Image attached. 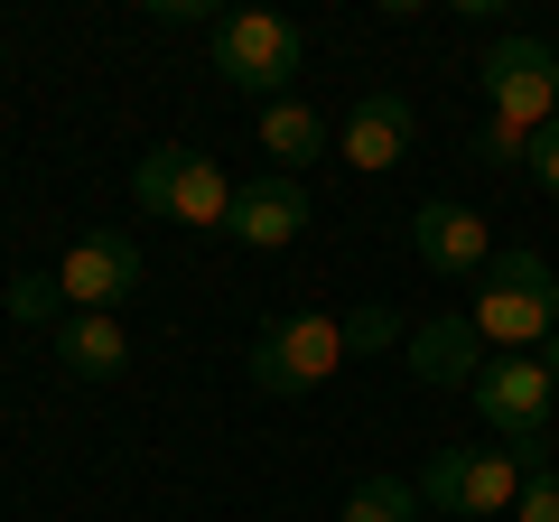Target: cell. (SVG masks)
<instances>
[{
	"mask_svg": "<svg viewBox=\"0 0 559 522\" xmlns=\"http://www.w3.org/2000/svg\"><path fill=\"white\" fill-rule=\"evenodd\" d=\"M532 466L513 448H439L429 476H419V503H439V513H513Z\"/></svg>",
	"mask_w": 559,
	"mask_h": 522,
	"instance_id": "obj_7",
	"label": "cell"
},
{
	"mask_svg": "<svg viewBox=\"0 0 559 522\" xmlns=\"http://www.w3.org/2000/svg\"><path fill=\"white\" fill-rule=\"evenodd\" d=\"M392 345H411V336H401V318H392L382 299L345 308V355H392Z\"/></svg>",
	"mask_w": 559,
	"mask_h": 522,
	"instance_id": "obj_17",
	"label": "cell"
},
{
	"mask_svg": "<svg viewBox=\"0 0 559 522\" xmlns=\"http://www.w3.org/2000/svg\"><path fill=\"white\" fill-rule=\"evenodd\" d=\"M215 75L234 84V94L289 103V84L308 75V28L280 20V10H224L215 20Z\"/></svg>",
	"mask_w": 559,
	"mask_h": 522,
	"instance_id": "obj_1",
	"label": "cell"
},
{
	"mask_svg": "<svg viewBox=\"0 0 559 522\" xmlns=\"http://www.w3.org/2000/svg\"><path fill=\"white\" fill-rule=\"evenodd\" d=\"M57 289H66V308H84V318H112V308L140 289V242L131 234H84L75 252L57 261Z\"/></svg>",
	"mask_w": 559,
	"mask_h": 522,
	"instance_id": "obj_8",
	"label": "cell"
},
{
	"mask_svg": "<svg viewBox=\"0 0 559 522\" xmlns=\"http://www.w3.org/2000/svg\"><path fill=\"white\" fill-rule=\"evenodd\" d=\"M57 364L75 382H112L121 364H131V336H121V318H84V308H75V318L57 327Z\"/></svg>",
	"mask_w": 559,
	"mask_h": 522,
	"instance_id": "obj_14",
	"label": "cell"
},
{
	"mask_svg": "<svg viewBox=\"0 0 559 522\" xmlns=\"http://www.w3.org/2000/svg\"><path fill=\"white\" fill-rule=\"evenodd\" d=\"M532 178H540V187H550V197H559V121H550V131H540V141H532Z\"/></svg>",
	"mask_w": 559,
	"mask_h": 522,
	"instance_id": "obj_20",
	"label": "cell"
},
{
	"mask_svg": "<svg viewBox=\"0 0 559 522\" xmlns=\"http://www.w3.org/2000/svg\"><path fill=\"white\" fill-rule=\"evenodd\" d=\"M131 197L150 205V215L187 224V234H234V178H224L205 150H150V159L131 168Z\"/></svg>",
	"mask_w": 559,
	"mask_h": 522,
	"instance_id": "obj_3",
	"label": "cell"
},
{
	"mask_svg": "<svg viewBox=\"0 0 559 522\" xmlns=\"http://www.w3.org/2000/svg\"><path fill=\"white\" fill-rule=\"evenodd\" d=\"M411 131H419L411 103L382 84V94H364L355 112L336 121V159H345V168H364V178H373V168H401V159H411Z\"/></svg>",
	"mask_w": 559,
	"mask_h": 522,
	"instance_id": "obj_10",
	"label": "cell"
},
{
	"mask_svg": "<svg viewBox=\"0 0 559 522\" xmlns=\"http://www.w3.org/2000/svg\"><path fill=\"white\" fill-rule=\"evenodd\" d=\"M10 318H20V327H47V336H57V327L75 318V308H66V289H57V271H20V281H10Z\"/></svg>",
	"mask_w": 559,
	"mask_h": 522,
	"instance_id": "obj_16",
	"label": "cell"
},
{
	"mask_svg": "<svg viewBox=\"0 0 559 522\" xmlns=\"http://www.w3.org/2000/svg\"><path fill=\"white\" fill-rule=\"evenodd\" d=\"M411 373L419 382H439V392H476V373H485V336H476V318H429V327H411Z\"/></svg>",
	"mask_w": 559,
	"mask_h": 522,
	"instance_id": "obj_11",
	"label": "cell"
},
{
	"mask_svg": "<svg viewBox=\"0 0 559 522\" xmlns=\"http://www.w3.org/2000/svg\"><path fill=\"white\" fill-rule=\"evenodd\" d=\"M411 252L439 271V281H485L495 271V242H485V215H466V205H448V197H429L411 215Z\"/></svg>",
	"mask_w": 559,
	"mask_h": 522,
	"instance_id": "obj_9",
	"label": "cell"
},
{
	"mask_svg": "<svg viewBox=\"0 0 559 522\" xmlns=\"http://www.w3.org/2000/svg\"><path fill=\"white\" fill-rule=\"evenodd\" d=\"M476 159H485V168H532V131H513V121H495V112H485Z\"/></svg>",
	"mask_w": 559,
	"mask_h": 522,
	"instance_id": "obj_18",
	"label": "cell"
},
{
	"mask_svg": "<svg viewBox=\"0 0 559 522\" xmlns=\"http://www.w3.org/2000/svg\"><path fill=\"white\" fill-rule=\"evenodd\" d=\"M476 94H485V112L495 121H513V131H550L559 121V47H540V38H495L485 47V66H476Z\"/></svg>",
	"mask_w": 559,
	"mask_h": 522,
	"instance_id": "obj_6",
	"label": "cell"
},
{
	"mask_svg": "<svg viewBox=\"0 0 559 522\" xmlns=\"http://www.w3.org/2000/svg\"><path fill=\"white\" fill-rule=\"evenodd\" d=\"M336 522H419V485L411 476H355Z\"/></svg>",
	"mask_w": 559,
	"mask_h": 522,
	"instance_id": "obj_15",
	"label": "cell"
},
{
	"mask_svg": "<svg viewBox=\"0 0 559 522\" xmlns=\"http://www.w3.org/2000/svg\"><path fill=\"white\" fill-rule=\"evenodd\" d=\"M540 364H550V382H559V327H550V345H540Z\"/></svg>",
	"mask_w": 559,
	"mask_h": 522,
	"instance_id": "obj_21",
	"label": "cell"
},
{
	"mask_svg": "<svg viewBox=\"0 0 559 522\" xmlns=\"http://www.w3.org/2000/svg\"><path fill=\"white\" fill-rule=\"evenodd\" d=\"M299 224H308V187L299 178H242L234 187V234L252 242V252L299 242Z\"/></svg>",
	"mask_w": 559,
	"mask_h": 522,
	"instance_id": "obj_12",
	"label": "cell"
},
{
	"mask_svg": "<svg viewBox=\"0 0 559 522\" xmlns=\"http://www.w3.org/2000/svg\"><path fill=\"white\" fill-rule=\"evenodd\" d=\"M261 150H271V178H299L318 168V150H336V131L318 121V103H261Z\"/></svg>",
	"mask_w": 559,
	"mask_h": 522,
	"instance_id": "obj_13",
	"label": "cell"
},
{
	"mask_svg": "<svg viewBox=\"0 0 559 522\" xmlns=\"http://www.w3.org/2000/svg\"><path fill=\"white\" fill-rule=\"evenodd\" d=\"M336 364H345V318H326V308L271 318V327L252 336V382L271 392V402H299V392H318Z\"/></svg>",
	"mask_w": 559,
	"mask_h": 522,
	"instance_id": "obj_4",
	"label": "cell"
},
{
	"mask_svg": "<svg viewBox=\"0 0 559 522\" xmlns=\"http://www.w3.org/2000/svg\"><path fill=\"white\" fill-rule=\"evenodd\" d=\"M466 402H476V420L495 429L522 466H540V429H550V402H559V382H550V364H540V355H495L476 373Z\"/></svg>",
	"mask_w": 559,
	"mask_h": 522,
	"instance_id": "obj_5",
	"label": "cell"
},
{
	"mask_svg": "<svg viewBox=\"0 0 559 522\" xmlns=\"http://www.w3.org/2000/svg\"><path fill=\"white\" fill-rule=\"evenodd\" d=\"M466 318H476V336L485 345H540L559 327V271L540 252H495V271H485V289H476V308H466Z\"/></svg>",
	"mask_w": 559,
	"mask_h": 522,
	"instance_id": "obj_2",
	"label": "cell"
},
{
	"mask_svg": "<svg viewBox=\"0 0 559 522\" xmlns=\"http://www.w3.org/2000/svg\"><path fill=\"white\" fill-rule=\"evenodd\" d=\"M513 513H522V522H559V466H532V485H522Z\"/></svg>",
	"mask_w": 559,
	"mask_h": 522,
	"instance_id": "obj_19",
	"label": "cell"
}]
</instances>
